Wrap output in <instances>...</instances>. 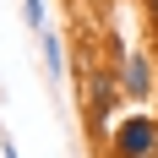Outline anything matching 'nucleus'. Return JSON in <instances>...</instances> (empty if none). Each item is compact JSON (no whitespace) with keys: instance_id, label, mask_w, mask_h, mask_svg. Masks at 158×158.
Returning <instances> with one entry per match:
<instances>
[{"instance_id":"obj_5","label":"nucleus","mask_w":158,"mask_h":158,"mask_svg":"<svg viewBox=\"0 0 158 158\" xmlns=\"http://www.w3.org/2000/svg\"><path fill=\"white\" fill-rule=\"evenodd\" d=\"M22 22H27L33 33L49 27V0H22Z\"/></svg>"},{"instance_id":"obj_1","label":"nucleus","mask_w":158,"mask_h":158,"mask_svg":"<svg viewBox=\"0 0 158 158\" xmlns=\"http://www.w3.org/2000/svg\"><path fill=\"white\" fill-rule=\"evenodd\" d=\"M126 104V93H120V71L104 60H82V126H87V136H109L114 126V109Z\"/></svg>"},{"instance_id":"obj_6","label":"nucleus","mask_w":158,"mask_h":158,"mask_svg":"<svg viewBox=\"0 0 158 158\" xmlns=\"http://www.w3.org/2000/svg\"><path fill=\"white\" fill-rule=\"evenodd\" d=\"M142 16H147V33H153V44H158V0H142Z\"/></svg>"},{"instance_id":"obj_7","label":"nucleus","mask_w":158,"mask_h":158,"mask_svg":"<svg viewBox=\"0 0 158 158\" xmlns=\"http://www.w3.org/2000/svg\"><path fill=\"white\" fill-rule=\"evenodd\" d=\"M0 158H22V153H16V142H11V131H0Z\"/></svg>"},{"instance_id":"obj_8","label":"nucleus","mask_w":158,"mask_h":158,"mask_svg":"<svg viewBox=\"0 0 158 158\" xmlns=\"http://www.w3.org/2000/svg\"><path fill=\"white\" fill-rule=\"evenodd\" d=\"M153 49H158V44H153ZM153 109H158V93H153Z\"/></svg>"},{"instance_id":"obj_4","label":"nucleus","mask_w":158,"mask_h":158,"mask_svg":"<svg viewBox=\"0 0 158 158\" xmlns=\"http://www.w3.org/2000/svg\"><path fill=\"white\" fill-rule=\"evenodd\" d=\"M38 60H44L49 82H65V33H55V27L38 33Z\"/></svg>"},{"instance_id":"obj_3","label":"nucleus","mask_w":158,"mask_h":158,"mask_svg":"<svg viewBox=\"0 0 158 158\" xmlns=\"http://www.w3.org/2000/svg\"><path fill=\"white\" fill-rule=\"evenodd\" d=\"M114 71H120L126 104H153V93H158V49L120 44V49H114Z\"/></svg>"},{"instance_id":"obj_2","label":"nucleus","mask_w":158,"mask_h":158,"mask_svg":"<svg viewBox=\"0 0 158 158\" xmlns=\"http://www.w3.org/2000/svg\"><path fill=\"white\" fill-rule=\"evenodd\" d=\"M109 158H158V109L153 104H131L126 114H114L109 136H104Z\"/></svg>"}]
</instances>
